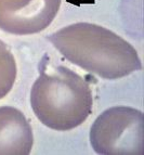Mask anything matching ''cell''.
<instances>
[{"mask_svg":"<svg viewBox=\"0 0 144 155\" xmlns=\"http://www.w3.org/2000/svg\"><path fill=\"white\" fill-rule=\"evenodd\" d=\"M31 105L44 126L68 131L90 116L92 90L87 80L70 68L49 65L41 70L31 87Z\"/></svg>","mask_w":144,"mask_h":155,"instance_id":"cell-2","label":"cell"},{"mask_svg":"<svg viewBox=\"0 0 144 155\" xmlns=\"http://www.w3.org/2000/svg\"><path fill=\"white\" fill-rule=\"evenodd\" d=\"M62 0H0V29L13 35H33L49 27Z\"/></svg>","mask_w":144,"mask_h":155,"instance_id":"cell-4","label":"cell"},{"mask_svg":"<svg viewBox=\"0 0 144 155\" xmlns=\"http://www.w3.org/2000/svg\"><path fill=\"white\" fill-rule=\"evenodd\" d=\"M143 113L130 106L105 110L91 126L90 143L102 155H143Z\"/></svg>","mask_w":144,"mask_h":155,"instance_id":"cell-3","label":"cell"},{"mask_svg":"<svg viewBox=\"0 0 144 155\" xmlns=\"http://www.w3.org/2000/svg\"><path fill=\"white\" fill-rule=\"evenodd\" d=\"M18 68L14 55L8 46L0 40V100L5 98L13 88Z\"/></svg>","mask_w":144,"mask_h":155,"instance_id":"cell-6","label":"cell"},{"mask_svg":"<svg viewBox=\"0 0 144 155\" xmlns=\"http://www.w3.org/2000/svg\"><path fill=\"white\" fill-rule=\"evenodd\" d=\"M48 39L70 62L104 79H119L142 68L134 47L98 24H70Z\"/></svg>","mask_w":144,"mask_h":155,"instance_id":"cell-1","label":"cell"},{"mask_svg":"<svg viewBox=\"0 0 144 155\" xmlns=\"http://www.w3.org/2000/svg\"><path fill=\"white\" fill-rule=\"evenodd\" d=\"M34 145L31 124L20 110L0 107V155H28Z\"/></svg>","mask_w":144,"mask_h":155,"instance_id":"cell-5","label":"cell"}]
</instances>
